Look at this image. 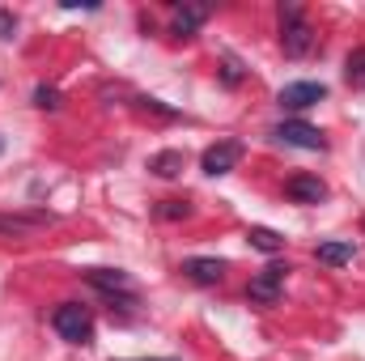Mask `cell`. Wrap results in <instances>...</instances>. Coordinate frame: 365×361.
I'll use <instances>...</instances> for the list:
<instances>
[{
	"label": "cell",
	"instance_id": "ac0fdd59",
	"mask_svg": "<svg viewBox=\"0 0 365 361\" xmlns=\"http://www.w3.org/2000/svg\"><path fill=\"white\" fill-rule=\"evenodd\" d=\"M13 26H17V21H13V13H9V9H0V39H13Z\"/></svg>",
	"mask_w": 365,
	"mask_h": 361
},
{
	"label": "cell",
	"instance_id": "5b68a950",
	"mask_svg": "<svg viewBox=\"0 0 365 361\" xmlns=\"http://www.w3.org/2000/svg\"><path fill=\"white\" fill-rule=\"evenodd\" d=\"M276 141L297 145V149H323V145H327V141H323V132H319V128H310V123H302V119H284V123L276 128Z\"/></svg>",
	"mask_w": 365,
	"mask_h": 361
},
{
	"label": "cell",
	"instance_id": "d6986e66",
	"mask_svg": "<svg viewBox=\"0 0 365 361\" xmlns=\"http://www.w3.org/2000/svg\"><path fill=\"white\" fill-rule=\"evenodd\" d=\"M149 361H175V357H149Z\"/></svg>",
	"mask_w": 365,
	"mask_h": 361
},
{
	"label": "cell",
	"instance_id": "5bb4252c",
	"mask_svg": "<svg viewBox=\"0 0 365 361\" xmlns=\"http://www.w3.org/2000/svg\"><path fill=\"white\" fill-rule=\"evenodd\" d=\"M149 171H153V175H162V179H175V175H182V153H179V149L158 153V158L149 162Z\"/></svg>",
	"mask_w": 365,
	"mask_h": 361
},
{
	"label": "cell",
	"instance_id": "52a82bcc",
	"mask_svg": "<svg viewBox=\"0 0 365 361\" xmlns=\"http://www.w3.org/2000/svg\"><path fill=\"white\" fill-rule=\"evenodd\" d=\"M284 195L293 204H323L327 200V183L314 179V175H293V179L284 183Z\"/></svg>",
	"mask_w": 365,
	"mask_h": 361
},
{
	"label": "cell",
	"instance_id": "7c38bea8",
	"mask_svg": "<svg viewBox=\"0 0 365 361\" xmlns=\"http://www.w3.org/2000/svg\"><path fill=\"white\" fill-rule=\"evenodd\" d=\"M319 264H327V268H340V264H349L353 260V243H319Z\"/></svg>",
	"mask_w": 365,
	"mask_h": 361
},
{
	"label": "cell",
	"instance_id": "8992f818",
	"mask_svg": "<svg viewBox=\"0 0 365 361\" xmlns=\"http://www.w3.org/2000/svg\"><path fill=\"white\" fill-rule=\"evenodd\" d=\"M86 280H90L93 289H102V293H119V298H136V285H132V276L128 272H115V268H90L86 272Z\"/></svg>",
	"mask_w": 365,
	"mask_h": 361
},
{
	"label": "cell",
	"instance_id": "6da1fadb",
	"mask_svg": "<svg viewBox=\"0 0 365 361\" xmlns=\"http://www.w3.org/2000/svg\"><path fill=\"white\" fill-rule=\"evenodd\" d=\"M280 47H284V56H293V60L314 47V30H310V21L302 17L297 4H280Z\"/></svg>",
	"mask_w": 365,
	"mask_h": 361
},
{
	"label": "cell",
	"instance_id": "2e32d148",
	"mask_svg": "<svg viewBox=\"0 0 365 361\" xmlns=\"http://www.w3.org/2000/svg\"><path fill=\"white\" fill-rule=\"evenodd\" d=\"M187 213H191V208H187L182 200H162V208H158V217H166V221H179Z\"/></svg>",
	"mask_w": 365,
	"mask_h": 361
},
{
	"label": "cell",
	"instance_id": "9c48e42d",
	"mask_svg": "<svg viewBox=\"0 0 365 361\" xmlns=\"http://www.w3.org/2000/svg\"><path fill=\"white\" fill-rule=\"evenodd\" d=\"M43 225H51V213H0V234L26 238V234H34Z\"/></svg>",
	"mask_w": 365,
	"mask_h": 361
},
{
	"label": "cell",
	"instance_id": "8fae6325",
	"mask_svg": "<svg viewBox=\"0 0 365 361\" xmlns=\"http://www.w3.org/2000/svg\"><path fill=\"white\" fill-rule=\"evenodd\" d=\"M204 21H208V4H179V13H175V26H179V34L200 30Z\"/></svg>",
	"mask_w": 365,
	"mask_h": 361
},
{
	"label": "cell",
	"instance_id": "30bf717a",
	"mask_svg": "<svg viewBox=\"0 0 365 361\" xmlns=\"http://www.w3.org/2000/svg\"><path fill=\"white\" fill-rule=\"evenodd\" d=\"M182 272H187L195 285H217V280L225 276V264H221V260H187Z\"/></svg>",
	"mask_w": 365,
	"mask_h": 361
},
{
	"label": "cell",
	"instance_id": "e0dca14e",
	"mask_svg": "<svg viewBox=\"0 0 365 361\" xmlns=\"http://www.w3.org/2000/svg\"><path fill=\"white\" fill-rule=\"evenodd\" d=\"M34 106H43V111L60 106V90H47V86H38V90H34Z\"/></svg>",
	"mask_w": 365,
	"mask_h": 361
},
{
	"label": "cell",
	"instance_id": "3957f363",
	"mask_svg": "<svg viewBox=\"0 0 365 361\" xmlns=\"http://www.w3.org/2000/svg\"><path fill=\"white\" fill-rule=\"evenodd\" d=\"M284 272H289L284 264H268L259 276H251L247 298H251V302H259V306H276V302H280V293H284Z\"/></svg>",
	"mask_w": 365,
	"mask_h": 361
},
{
	"label": "cell",
	"instance_id": "4fadbf2b",
	"mask_svg": "<svg viewBox=\"0 0 365 361\" xmlns=\"http://www.w3.org/2000/svg\"><path fill=\"white\" fill-rule=\"evenodd\" d=\"M247 243H251L255 251H264V255H276V251L284 247V238H280L276 230H264V225H251V230H247Z\"/></svg>",
	"mask_w": 365,
	"mask_h": 361
},
{
	"label": "cell",
	"instance_id": "9a60e30c",
	"mask_svg": "<svg viewBox=\"0 0 365 361\" xmlns=\"http://www.w3.org/2000/svg\"><path fill=\"white\" fill-rule=\"evenodd\" d=\"M344 77H349V86L365 90V47H357V51L349 56V64H344Z\"/></svg>",
	"mask_w": 365,
	"mask_h": 361
},
{
	"label": "cell",
	"instance_id": "ba28073f",
	"mask_svg": "<svg viewBox=\"0 0 365 361\" xmlns=\"http://www.w3.org/2000/svg\"><path fill=\"white\" fill-rule=\"evenodd\" d=\"M327 90L319 86V81H293V86H284L280 90V106H289V111H306V106H314V102H323Z\"/></svg>",
	"mask_w": 365,
	"mask_h": 361
},
{
	"label": "cell",
	"instance_id": "277c9868",
	"mask_svg": "<svg viewBox=\"0 0 365 361\" xmlns=\"http://www.w3.org/2000/svg\"><path fill=\"white\" fill-rule=\"evenodd\" d=\"M242 162V141H217L212 149H204V175H230Z\"/></svg>",
	"mask_w": 365,
	"mask_h": 361
},
{
	"label": "cell",
	"instance_id": "7a4b0ae2",
	"mask_svg": "<svg viewBox=\"0 0 365 361\" xmlns=\"http://www.w3.org/2000/svg\"><path fill=\"white\" fill-rule=\"evenodd\" d=\"M51 323H56V332H60L68 345H90L93 319H90V310H86L81 302H64V306L51 315Z\"/></svg>",
	"mask_w": 365,
	"mask_h": 361
}]
</instances>
